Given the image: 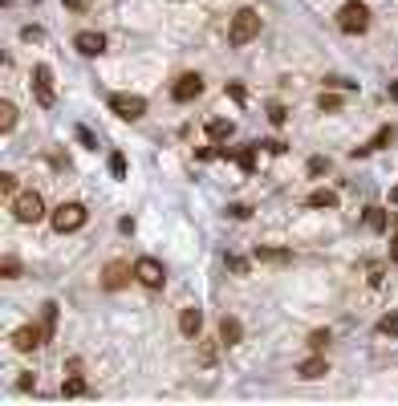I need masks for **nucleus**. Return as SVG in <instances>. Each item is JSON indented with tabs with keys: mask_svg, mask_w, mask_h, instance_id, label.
Listing matches in <instances>:
<instances>
[{
	"mask_svg": "<svg viewBox=\"0 0 398 406\" xmlns=\"http://www.w3.org/2000/svg\"><path fill=\"white\" fill-rule=\"evenodd\" d=\"M390 98H395V102H398V82H395V86H390Z\"/></svg>",
	"mask_w": 398,
	"mask_h": 406,
	"instance_id": "35",
	"label": "nucleus"
},
{
	"mask_svg": "<svg viewBox=\"0 0 398 406\" xmlns=\"http://www.w3.org/2000/svg\"><path fill=\"white\" fill-rule=\"evenodd\" d=\"M110 110H114L118 118L134 122V118L146 114V98H138V93H110Z\"/></svg>",
	"mask_w": 398,
	"mask_h": 406,
	"instance_id": "4",
	"label": "nucleus"
},
{
	"mask_svg": "<svg viewBox=\"0 0 398 406\" xmlns=\"http://www.w3.org/2000/svg\"><path fill=\"white\" fill-rule=\"evenodd\" d=\"M199 325H203V313H199V309H183V317H179V329H183L187 337H195V333H199Z\"/></svg>",
	"mask_w": 398,
	"mask_h": 406,
	"instance_id": "14",
	"label": "nucleus"
},
{
	"mask_svg": "<svg viewBox=\"0 0 398 406\" xmlns=\"http://www.w3.org/2000/svg\"><path fill=\"white\" fill-rule=\"evenodd\" d=\"M86 224V207L82 203H61L57 212H53V232H78V227Z\"/></svg>",
	"mask_w": 398,
	"mask_h": 406,
	"instance_id": "5",
	"label": "nucleus"
},
{
	"mask_svg": "<svg viewBox=\"0 0 398 406\" xmlns=\"http://www.w3.org/2000/svg\"><path fill=\"white\" fill-rule=\"evenodd\" d=\"M12 191H16V179L4 171V175H0V195H4V199H12Z\"/></svg>",
	"mask_w": 398,
	"mask_h": 406,
	"instance_id": "24",
	"label": "nucleus"
},
{
	"mask_svg": "<svg viewBox=\"0 0 398 406\" xmlns=\"http://www.w3.org/2000/svg\"><path fill=\"white\" fill-rule=\"evenodd\" d=\"M78 138H82L86 146H93V131H86V126H78Z\"/></svg>",
	"mask_w": 398,
	"mask_h": 406,
	"instance_id": "33",
	"label": "nucleus"
},
{
	"mask_svg": "<svg viewBox=\"0 0 398 406\" xmlns=\"http://www.w3.org/2000/svg\"><path fill=\"white\" fill-rule=\"evenodd\" d=\"M16 114H21V110H16L12 102H0V131H4V135L16 126Z\"/></svg>",
	"mask_w": 398,
	"mask_h": 406,
	"instance_id": "17",
	"label": "nucleus"
},
{
	"mask_svg": "<svg viewBox=\"0 0 398 406\" xmlns=\"http://www.w3.org/2000/svg\"><path fill=\"white\" fill-rule=\"evenodd\" d=\"M228 98H232V102H244V86H236V82H232V86H228Z\"/></svg>",
	"mask_w": 398,
	"mask_h": 406,
	"instance_id": "32",
	"label": "nucleus"
},
{
	"mask_svg": "<svg viewBox=\"0 0 398 406\" xmlns=\"http://www.w3.org/2000/svg\"><path fill=\"white\" fill-rule=\"evenodd\" d=\"M366 224L374 227V232H382V227H386V212H378V207H370V216H366Z\"/></svg>",
	"mask_w": 398,
	"mask_h": 406,
	"instance_id": "23",
	"label": "nucleus"
},
{
	"mask_svg": "<svg viewBox=\"0 0 398 406\" xmlns=\"http://www.w3.org/2000/svg\"><path fill=\"white\" fill-rule=\"evenodd\" d=\"M325 370H329V365H325V358H305L301 365H297V374H301L305 382H317V378H325Z\"/></svg>",
	"mask_w": 398,
	"mask_h": 406,
	"instance_id": "12",
	"label": "nucleus"
},
{
	"mask_svg": "<svg viewBox=\"0 0 398 406\" xmlns=\"http://www.w3.org/2000/svg\"><path fill=\"white\" fill-rule=\"evenodd\" d=\"M12 216H16L21 224H37L45 216V199L37 191H21V195L12 199Z\"/></svg>",
	"mask_w": 398,
	"mask_h": 406,
	"instance_id": "3",
	"label": "nucleus"
},
{
	"mask_svg": "<svg viewBox=\"0 0 398 406\" xmlns=\"http://www.w3.org/2000/svg\"><path fill=\"white\" fill-rule=\"evenodd\" d=\"M33 93H37L41 106H53V74H49V65L33 69Z\"/></svg>",
	"mask_w": 398,
	"mask_h": 406,
	"instance_id": "10",
	"label": "nucleus"
},
{
	"mask_svg": "<svg viewBox=\"0 0 398 406\" xmlns=\"http://www.w3.org/2000/svg\"><path fill=\"white\" fill-rule=\"evenodd\" d=\"M110 171L122 179V175H126V159H122V155H110Z\"/></svg>",
	"mask_w": 398,
	"mask_h": 406,
	"instance_id": "27",
	"label": "nucleus"
},
{
	"mask_svg": "<svg viewBox=\"0 0 398 406\" xmlns=\"http://www.w3.org/2000/svg\"><path fill=\"white\" fill-rule=\"evenodd\" d=\"M378 333H382V337H398V309L378 321Z\"/></svg>",
	"mask_w": 398,
	"mask_h": 406,
	"instance_id": "19",
	"label": "nucleus"
},
{
	"mask_svg": "<svg viewBox=\"0 0 398 406\" xmlns=\"http://www.w3.org/2000/svg\"><path fill=\"white\" fill-rule=\"evenodd\" d=\"M199 93H203V78H199V74H183L175 86H171V98H175V102H195Z\"/></svg>",
	"mask_w": 398,
	"mask_h": 406,
	"instance_id": "9",
	"label": "nucleus"
},
{
	"mask_svg": "<svg viewBox=\"0 0 398 406\" xmlns=\"http://www.w3.org/2000/svg\"><path fill=\"white\" fill-rule=\"evenodd\" d=\"M268 122H272V126H280V122H285V106L268 102Z\"/></svg>",
	"mask_w": 398,
	"mask_h": 406,
	"instance_id": "26",
	"label": "nucleus"
},
{
	"mask_svg": "<svg viewBox=\"0 0 398 406\" xmlns=\"http://www.w3.org/2000/svg\"><path fill=\"white\" fill-rule=\"evenodd\" d=\"M16 272H21V264H16V260H12V256H4V276H8V280H12V276H16Z\"/></svg>",
	"mask_w": 398,
	"mask_h": 406,
	"instance_id": "30",
	"label": "nucleus"
},
{
	"mask_svg": "<svg viewBox=\"0 0 398 406\" xmlns=\"http://www.w3.org/2000/svg\"><path fill=\"white\" fill-rule=\"evenodd\" d=\"M309 346H313V350H325V346H329V333H325V329H317V333L309 337Z\"/></svg>",
	"mask_w": 398,
	"mask_h": 406,
	"instance_id": "28",
	"label": "nucleus"
},
{
	"mask_svg": "<svg viewBox=\"0 0 398 406\" xmlns=\"http://www.w3.org/2000/svg\"><path fill=\"white\" fill-rule=\"evenodd\" d=\"M220 341L223 346H236V341H240V321H236V317H223L220 321Z\"/></svg>",
	"mask_w": 398,
	"mask_h": 406,
	"instance_id": "15",
	"label": "nucleus"
},
{
	"mask_svg": "<svg viewBox=\"0 0 398 406\" xmlns=\"http://www.w3.org/2000/svg\"><path fill=\"white\" fill-rule=\"evenodd\" d=\"M74 45H78V53H86V57H98V53H106V37L93 33V29H86V33L74 37Z\"/></svg>",
	"mask_w": 398,
	"mask_h": 406,
	"instance_id": "11",
	"label": "nucleus"
},
{
	"mask_svg": "<svg viewBox=\"0 0 398 406\" xmlns=\"http://www.w3.org/2000/svg\"><path fill=\"white\" fill-rule=\"evenodd\" d=\"M236 163H240L244 171H252V167H256V155H252V150H244V155H236Z\"/></svg>",
	"mask_w": 398,
	"mask_h": 406,
	"instance_id": "29",
	"label": "nucleus"
},
{
	"mask_svg": "<svg viewBox=\"0 0 398 406\" xmlns=\"http://www.w3.org/2000/svg\"><path fill=\"white\" fill-rule=\"evenodd\" d=\"M338 203V195L333 191H313L309 195V207H333Z\"/></svg>",
	"mask_w": 398,
	"mask_h": 406,
	"instance_id": "21",
	"label": "nucleus"
},
{
	"mask_svg": "<svg viewBox=\"0 0 398 406\" xmlns=\"http://www.w3.org/2000/svg\"><path fill=\"white\" fill-rule=\"evenodd\" d=\"M232 131H236V126H232L228 118H212V122H208V135L216 138V142H223V138H232Z\"/></svg>",
	"mask_w": 398,
	"mask_h": 406,
	"instance_id": "16",
	"label": "nucleus"
},
{
	"mask_svg": "<svg viewBox=\"0 0 398 406\" xmlns=\"http://www.w3.org/2000/svg\"><path fill=\"white\" fill-rule=\"evenodd\" d=\"M261 33V16L252 12V8H240L236 16H232V29H228V41L240 49V45H248L252 37Z\"/></svg>",
	"mask_w": 398,
	"mask_h": 406,
	"instance_id": "1",
	"label": "nucleus"
},
{
	"mask_svg": "<svg viewBox=\"0 0 398 406\" xmlns=\"http://www.w3.org/2000/svg\"><path fill=\"white\" fill-rule=\"evenodd\" d=\"M41 329H45V337H53V329H57V305H41Z\"/></svg>",
	"mask_w": 398,
	"mask_h": 406,
	"instance_id": "18",
	"label": "nucleus"
},
{
	"mask_svg": "<svg viewBox=\"0 0 398 406\" xmlns=\"http://www.w3.org/2000/svg\"><path fill=\"white\" fill-rule=\"evenodd\" d=\"M338 25H342V33H366L370 29V8L362 4V0H346L342 8H338Z\"/></svg>",
	"mask_w": 398,
	"mask_h": 406,
	"instance_id": "2",
	"label": "nucleus"
},
{
	"mask_svg": "<svg viewBox=\"0 0 398 406\" xmlns=\"http://www.w3.org/2000/svg\"><path fill=\"white\" fill-rule=\"evenodd\" d=\"M317 106H321V110H329V114H333V110H342V98H338V93H325V98H321V102H317Z\"/></svg>",
	"mask_w": 398,
	"mask_h": 406,
	"instance_id": "25",
	"label": "nucleus"
},
{
	"mask_svg": "<svg viewBox=\"0 0 398 406\" xmlns=\"http://www.w3.org/2000/svg\"><path fill=\"white\" fill-rule=\"evenodd\" d=\"M41 337H45L41 325H21V329H12V337H8V341H12L21 354H33V350L41 346Z\"/></svg>",
	"mask_w": 398,
	"mask_h": 406,
	"instance_id": "8",
	"label": "nucleus"
},
{
	"mask_svg": "<svg viewBox=\"0 0 398 406\" xmlns=\"http://www.w3.org/2000/svg\"><path fill=\"white\" fill-rule=\"evenodd\" d=\"M261 260H265V264H285V260H289V252H276V248H261Z\"/></svg>",
	"mask_w": 398,
	"mask_h": 406,
	"instance_id": "22",
	"label": "nucleus"
},
{
	"mask_svg": "<svg viewBox=\"0 0 398 406\" xmlns=\"http://www.w3.org/2000/svg\"><path fill=\"white\" fill-rule=\"evenodd\" d=\"M390 199H395V203H398V187H390Z\"/></svg>",
	"mask_w": 398,
	"mask_h": 406,
	"instance_id": "36",
	"label": "nucleus"
},
{
	"mask_svg": "<svg viewBox=\"0 0 398 406\" xmlns=\"http://www.w3.org/2000/svg\"><path fill=\"white\" fill-rule=\"evenodd\" d=\"M61 394H65V398H78V394H86V382H82V378L74 374V378H65V386H61Z\"/></svg>",
	"mask_w": 398,
	"mask_h": 406,
	"instance_id": "20",
	"label": "nucleus"
},
{
	"mask_svg": "<svg viewBox=\"0 0 398 406\" xmlns=\"http://www.w3.org/2000/svg\"><path fill=\"white\" fill-rule=\"evenodd\" d=\"M134 280H138V284H146V289H163V284H167V272H163L159 260H151V256H146V260H138V264H134Z\"/></svg>",
	"mask_w": 398,
	"mask_h": 406,
	"instance_id": "7",
	"label": "nucleus"
},
{
	"mask_svg": "<svg viewBox=\"0 0 398 406\" xmlns=\"http://www.w3.org/2000/svg\"><path fill=\"white\" fill-rule=\"evenodd\" d=\"M228 269H232V272H248V260H240V256H228Z\"/></svg>",
	"mask_w": 398,
	"mask_h": 406,
	"instance_id": "31",
	"label": "nucleus"
},
{
	"mask_svg": "<svg viewBox=\"0 0 398 406\" xmlns=\"http://www.w3.org/2000/svg\"><path fill=\"white\" fill-rule=\"evenodd\" d=\"M395 138H398V126H386V131H378L370 146H357V159H362V155H370V150H382V146H390Z\"/></svg>",
	"mask_w": 398,
	"mask_h": 406,
	"instance_id": "13",
	"label": "nucleus"
},
{
	"mask_svg": "<svg viewBox=\"0 0 398 406\" xmlns=\"http://www.w3.org/2000/svg\"><path fill=\"white\" fill-rule=\"evenodd\" d=\"M134 280V269L126 260H110L106 269H102V289H110V293H118V289H126Z\"/></svg>",
	"mask_w": 398,
	"mask_h": 406,
	"instance_id": "6",
	"label": "nucleus"
},
{
	"mask_svg": "<svg viewBox=\"0 0 398 406\" xmlns=\"http://www.w3.org/2000/svg\"><path fill=\"white\" fill-rule=\"evenodd\" d=\"M82 4H86V0H65V8H82Z\"/></svg>",
	"mask_w": 398,
	"mask_h": 406,
	"instance_id": "34",
	"label": "nucleus"
}]
</instances>
